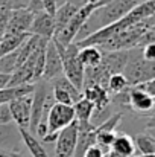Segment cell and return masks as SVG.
I'll list each match as a JSON object with an SVG mask.
<instances>
[{"label": "cell", "mask_w": 155, "mask_h": 157, "mask_svg": "<svg viewBox=\"0 0 155 157\" xmlns=\"http://www.w3.org/2000/svg\"><path fill=\"white\" fill-rule=\"evenodd\" d=\"M145 0H111L106 5H103L101 8H98L85 21V25L81 28L79 34L76 35V40L73 43H78L84 38H87L88 35H91L93 32L102 29L105 26L123 18L126 14H129L137 5H140Z\"/></svg>", "instance_id": "6da1fadb"}, {"label": "cell", "mask_w": 155, "mask_h": 157, "mask_svg": "<svg viewBox=\"0 0 155 157\" xmlns=\"http://www.w3.org/2000/svg\"><path fill=\"white\" fill-rule=\"evenodd\" d=\"M154 12H155V2L154 0H145L140 5H137L123 18H120V20H117V21L105 26V28L96 31V32H93L87 38L78 41L76 46L78 48H87V46H98L99 48L103 41L108 40L111 35H114V34H117V32H120V31H123V29H126V28H129V26H132V25L145 20V18L154 17Z\"/></svg>", "instance_id": "7a4b0ae2"}, {"label": "cell", "mask_w": 155, "mask_h": 157, "mask_svg": "<svg viewBox=\"0 0 155 157\" xmlns=\"http://www.w3.org/2000/svg\"><path fill=\"white\" fill-rule=\"evenodd\" d=\"M155 28L154 17L145 18L114 35H111L108 40H105L102 44L99 46V49L103 52H119V51H131L135 48L138 38L149 29Z\"/></svg>", "instance_id": "3957f363"}, {"label": "cell", "mask_w": 155, "mask_h": 157, "mask_svg": "<svg viewBox=\"0 0 155 157\" xmlns=\"http://www.w3.org/2000/svg\"><path fill=\"white\" fill-rule=\"evenodd\" d=\"M122 75L128 81L129 87H134L149 79H155V63L146 61L142 55V49L134 48L128 51V59Z\"/></svg>", "instance_id": "277c9868"}, {"label": "cell", "mask_w": 155, "mask_h": 157, "mask_svg": "<svg viewBox=\"0 0 155 157\" xmlns=\"http://www.w3.org/2000/svg\"><path fill=\"white\" fill-rule=\"evenodd\" d=\"M53 41V40H52ZM56 51L59 53L61 64H62V73L64 76L78 89L82 92L84 86V66L79 61V48L76 43H70L68 46H62L56 41H53Z\"/></svg>", "instance_id": "5b68a950"}, {"label": "cell", "mask_w": 155, "mask_h": 157, "mask_svg": "<svg viewBox=\"0 0 155 157\" xmlns=\"http://www.w3.org/2000/svg\"><path fill=\"white\" fill-rule=\"evenodd\" d=\"M102 3L101 2H88V3H84L82 6H79V9L76 11V14L70 18V21L64 26V29L56 34L52 40L62 44V46H68L70 43H73L76 40V35L79 34L81 28L85 25V21L88 20V17L98 9L101 8Z\"/></svg>", "instance_id": "8992f818"}, {"label": "cell", "mask_w": 155, "mask_h": 157, "mask_svg": "<svg viewBox=\"0 0 155 157\" xmlns=\"http://www.w3.org/2000/svg\"><path fill=\"white\" fill-rule=\"evenodd\" d=\"M75 121L73 105L55 104L52 105L47 114V134H56L62 128L68 127Z\"/></svg>", "instance_id": "52a82bcc"}, {"label": "cell", "mask_w": 155, "mask_h": 157, "mask_svg": "<svg viewBox=\"0 0 155 157\" xmlns=\"http://www.w3.org/2000/svg\"><path fill=\"white\" fill-rule=\"evenodd\" d=\"M76 140H78V125L73 121L68 127L62 128L58 133L56 137V145H55V154L56 157H72L75 147H76Z\"/></svg>", "instance_id": "ba28073f"}, {"label": "cell", "mask_w": 155, "mask_h": 157, "mask_svg": "<svg viewBox=\"0 0 155 157\" xmlns=\"http://www.w3.org/2000/svg\"><path fill=\"white\" fill-rule=\"evenodd\" d=\"M32 20H34V15L24 6L12 8L5 34H29Z\"/></svg>", "instance_id": "9c48e42d"}, {"label": "cell", "mask_w": 155, "mask_h": 157, "mask_svg": "<svg viewBox=\"0 0 155 157\" xmlns=\"http://www.w3.org/2000/svg\"><path fill=\"white\" fill-rule=\"evenodd\" d=\"M11 116H12V122L23 130L29 128V121H31V107H32V95L18 98L15 101L8 102Z\"/></svg>", "instance_id": "30bf717a"}, {"label": "cell", "mask_w": 155, "mask_h": 157, "mask_svg": "<svg viewBox=\"0 0 155 157\" xmlns=\"http://www.w3.org/2000/svg\"><path fill=\"white\" fill-rule=\"evenodd\" d=\"M20 130L15 124L0 125V151L5 153H20L21 147Z\"/></svg>", "instance_id": "8fae6325"}, {"label": "cell", "mask_w": 155, "mask_h": 157, "mask_svg": "<svg viewBox=\"0 0 155 157\" xmlns=\"http://www.w3.org/2000/svg\"><path fill=\"white\" fill-rule=\"evenodd\" d=\"M62 75V64H61V58L59 53L56 51L53 41H49L46 46V55H44V72H43V78L41 81H52L58 76Z\"/></svg>", "instance_id": "7c38bea8"}, {"label": "cell", "mask_w": 155, "mask_h": 157, "mask_svg": "<svg viewBox=\"0 0 155 157\" xmlns=\"http://www.w3.org/2000/svg\"><path fill=\"white\" fill-rule=\"evenodd\" d=\"M29 34L50 41L53 38V34H55L53 17L49 15L46 11H43L40 14H35L34 20H32V25H31V29H29Z\"/></svg>", "instance_id": "4fadbf2b"}, {"label": "cell", "mask_w": 155, "mask_h": 157, "mask_svg": "<svg viewBox=\"0 0 155 157\" xmlns=\"http://www.w3.org/2000/svg\"><path fill=\"white\" fill-rule=\"evenodd\" d=\"M135 147L131 136L125 133H116V137L109 147L106 157H134Z\"/></svg>", "instance_id": "5bb4252c"}, {"label": "cell", "mask_w": 155, "mask_h": 157, "mask_svg": "<svg viewBox=\"0 0 155 157\" xmlns=\"http://www.w3.org/2000/svg\"><path fill=\"white\" fill-rule=\"evenodd\" d=\"M78 9H79V5L75 3V2H65V3H62V5H59L56 8V11L53 14V21H55V34H53V37L64 29V26L70 21V18L76 14Z\"/></svg>", "instance_id": "9a60e30c"}, {"label": "cell", "mask_w": 155, "mask_h": 157, "mask_svg": "<svg viewBox=\"0 0 155 157\" xmlns=\"http://www.w3.org/2000/svg\"><path fill=\"white\" fill-rule=\"evenodd\" d=\"M82 98L94 105V110L99 111L109 107V93L99 86H88L82 89Z\"/></svg>", "instance_id": "2e32d148"}, {"label": "cell", "mask_w": 155, "mask_h": 157, "mask_svg": "<svg viewBox=\"0 0 155 157\" xmlns=\"http://www.w3.org/2000/svg\"><path fill=\"white\" fill-rule=\"evenodd\" d=\"M128 105L138 111V113H148L154 108V98L134 89V87H129V92H128Z\"/></svg>", "instance_id": "e0dca14e"}, {"label": "cell", "mask_w": 155, "mask_h": 157, "mask_svg": "<svg viewBox=\"0 0 155 157\" xmlns=\"http://www.w3.org/2000/svg\"><path fill=\"white\" fill-rule=\"evenodd\" d=\"M128 59V51L119 52H103L102 51V64L109 70V73H122L123 67Z\"/></svg>", "instance_id": "ac0fdd59"}, {"label": "cell", "mask_w": 155, "mask_h": 157, "mask_svg": "<svg viewBox=\"0 0 155 157\" xmlns=\"http://www.w3.org/2000/svg\"><path fill=\"white\" fill-rule=\"evenodd\" d=\"M31 37V34H5L0 38V56L18 51Z\"/></svg>", "instance_id": "d6986e66"}, {"label": "cell", "mask_w": 155, "mask_h": 157, "mask_svg": "<svg viewBox=\"0 0 155 157\" xmlns=\"http://www.w3.org/2000/svg\"><path fill=\"white\" fill-rule=\"evenodd\" d=\"M79 61L82 63L84 69L98 67L102 63V51L98 46L79 48Z\"/></svg>", "instance_id": "ffe728a7"}, {"label": "cell", "mask_w": 155, "mask_h": 157, "mask_svg": "<svg viewBox=\"0 0 155 157\" xmlns=\"http://www.w3.org/2000/svg\"><path fill=\"white\" fill-rule=\"evenodd\" d=\"M18 130H20V136H21L23 144L26 145V148L29 150L32 157H49L46 148L41 145V142L34 134H31L28 130H23V128H18Z\"/></svg>", "instance_id": "44dd1931"}, {"label": "cell", "mask_w": 155, "mask_h": 157, "mask_svg": "<svg viewBox=\"0 0 155 157\" xmlns=\"http://www.w3.org/2000/svg\"><path fill=\"white\" fill-rule=\"evenodd\" d=\"M52 87H58V89H61V90H64L65 93H68V96L72 98V101H73V104L75 102H78L79 99H82V92L81 90H78L65 76H58V78H55V79H52Z\"/></svg>", "instance_id": "7402d4cb"}, {"label": "cell", "mask_w": 155, "mask_h": 157, "mask_svg": "<svg viewBox=\"0 0 155 157\" xmlns=\"http://www.w3.org/2000/svg\"><path fill=\"white\" fill-rule=\"evenodd\" d=\"M134 147H135V148L140 151V154H143V156L155 154V137L149 136L148 133H140V134L135 136Z\"/></svg>", "instance_id": "603a6c76"}, {"label": "cell", "mask_w": 155, "mask_h": 157, "mask_svg": "<svg viewBox=\"0 0 155 157\" xmlns=\"http://www.w3.org/2000/svg\"><path fill=\"white\" fill-rule=\"evenodd\" d=\"M129 86H128V81L125 79V76L122 73H113L109 75L108 78V86H106V92L108 93H113V95H117L123 90H126Z\"/></svg>", "instance_id": "cb8c5ba5"}, {"label": "cell", "mask_w": 155, "mask_h": 157, "mask_svg": "<svg viewBox=\"0 0 155 157\" xmlns=\"http://www.w3.org/2000/svg\"><path fill=\"white\" fill-rule=\"evenodd\" d=\"M15 67H17V51L0 56V73L12 75Z\"/></svg>", "instance_id": "d4e9b609"}, {"label": "cell", "mask_w": 155, "mask_h": 157, "mask_svg": "<svg viewBox=\"0 0 155 157\" xmlns=\"http://www.w3.org/2000/svg\"><path fill=\"white\" fill-rule=\"evenodd\" d=\"M120 119H122V116H120V114H111V116H109L105 122H102V124L98 127V130H101V131H111V133H114V131L117 130V125H119Z\"/></svg>", "instance_id": "484cf974"}, {"label": "cell", "mask_w": 155, "mask_h": 157, "mask_svg": "<svg viewBox=\"0 0 155 157\" xmlns=\"http://www.w3.org/2000/svg\"><path fill=\"white\" fill-rule=\"evenodd\" d=\"M52 96L55 99L56 104H62V105H73L72 98L68 96V93H65L64 90L58 89V87H52Z\"/></svg>", "instance_id": "4316f807"}, {"label": "cell", "mask_w": 155, "mask_h": 157, "mask_svg": "<svg viewBox=\"0 0 155 157\" xmlns=\"http://www.w3.org/2000/svg\"><path fill=\"white\" fill-rule=\"evenodd\" d=\"M155 43V28L154 29H149V31H146L140 38H138V41H137V44H135V48H138V49H143L145 46H148V44H154Z\"/></svg>", "instance_id": "83f0119b"}, {"label": "cell", "mask_w": 155, "mask_h": 157, "mask_svg": "<svg viewBox=\"0 0 155 157\" xmlns=\"http://www.w3.org/2000/svg\"><path fill=\"white\" fill-rule=\"evenodd\" d=\"M134 89H137V90H140V92H143V93H146V95H149V96H155V79H149V81H145V82H142V84H137V86H134Z\"/></svg>", "instance_id": "f1b7e54d"}, {"label": "cell", "mask_w": 155, "mask_h": 157, "mask_svg": "<svg viewBox=\"0 0 155 157\" xmlns=\"http://www.w3.org/2000/svg\"><path fill=\"white\" fill-rule=\"evenodd\" d=\"M9 14H11V8H0V38H2V37L5 35V32H6Z\"/></svg>", "instance_id": "f546056e"}, {"label": "cell", "mask_w": 155, "mask_h": 157, "mask_svg": "<svg viewBox=\"0 0 155 157\" xmlns=\"http://www.w3.org/2000/svg\"><path fill=\"white\" fill-rule=\"evenodd\" d=\"M8 124H14L9 107L8 104H0V125H8Z\"/></svg>", "instance_id": "4dcf8cb0"}, {"label": "cell", "mask_w": 155, "mask_h": 157, "mask_svg": "<svg viewBox=\"0 0 155 157\" xmlns=\"http://www.w3.org/2000/svg\"><path fill=\"white\" fill-rule=\"evenodd\" d=\"M142 55L146 61H151V63H155V43L154 44H148L142 49Z\"/></svg>", "instance_id": "1f68e13d"}, {"label": "cell", "mask_w": 155, "mask_h": 157, "mask_svg": "<svg viewBox=\"0 0 155 157\" xmlns=\"http://www.w3.org/2000/svg\"><path fill=\"white\" fill-rule=\"evenodd\" d=\"M41 3H43V8H44V11L53 17V14H55V11H56V8H58V0H41Z\"/></svg>", "instance_id": "d6a6232c"}, {"label": "cell", "mask_w": 155, "mask_h": 157, "mask_svg": "<svg viewBox=\"0 0 155 157\" xmlns=\"http://www.w3.org/2000/svg\"><path fill=\"white\" fill-rule=\"evenodd\" d=\"M84 157H105V154L102 153V150H101L99 147L93 145V147H90V148L85 151Z\"/></svg>", "instance_id": "836d02e7"}, {"label": "cell", "mask_w": 155, "mask_h": 157, "mask_svg": "<svg viewBox=\"0 0 155 157\" xmlns=\"http://www.w3.org/2000/svg\"><path fill=\"white\" fill-rule=\"evenodd\" d=\"M9 81H11V75H6V73H0V90L6 89L9 86Z\"/></svg>", "instance_id": "e575fe53"}, {"label": "cell", "mask_w": 155, "mask_h": 157, "mask_svg": "<svg viewBox=\"0 0 155 157\" xmlns=\"http://www.w3.org/2000/svg\"><path fill=\"white\" fill-rule=\"evenodd\" d=\"M9 154V153H8ZM11 156L12 157H28V156H24V154H20V153H11Z\"/></svg>", "instance_id": "d590c367"}, {"label": "cell", "mask_w": 155, "mask_h": 157, "mask_svg": "<svg viewBox=\"0 0 155 157\" xmlns=\"http://www.w3.org/2000/svg\"><path fill=\"white\" fill-rule=\"evenodd\" d=\"M0 157H12V156L8 154V153H5V151H0Z\"/></svg>", "instance_id": "8d00e7d4"}, {"label": "cell", "mask_w": 155, "mask_h": 157, "mask_svg": "<svg viewBox=\"0 0 155 157\" xmlns=\"http://www.w3.org/2000/svg\"><path fill=\"white\" fill-rule=\"evenodd\" d=\"M135 157H155V154H149V156H143V154H140V156H135Z\"/></svg>", "instance_id": "74e56055"}, {"label": "cell", "mask_w": 155, "mask_h": 157, "mask_svg": "<svg viewBox=\"0 0 155 157\" xmlns=\"http://www.w3.org/2000/svg\"><path fill=\"white\" fill-rule=\"evenodd\" d=\"M81 2H85V3H88V2H93V0H81Z\"/></svg>", "instance_id": "f35d334b"}]
</instances>
